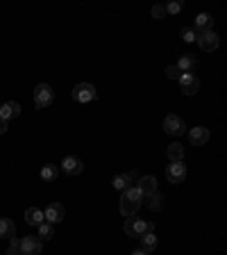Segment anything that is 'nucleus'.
<instances>
[{
  "label": "nucleus",
  "mask_w": 227,
  "mask_h": 255,
  "mask_svg": "<svg viewBox=\"0 0 227 255\" xmlns=\"http://www.w3.org/2000/svg\"><path fill=\"white\" fill-rule=\"evenodd\" d=\"M141 191L137 189V187H130V189H125L123 191V198H120V214L123 217H137V212H139V208H141Z\"/></svg>",
  "instance_id": "nucleus-1"
},
{
  "label": "nucleus",
  "mask_w": 227,
  "mask_h": 255,
  "mask_svg": "<svg viewBox=\"0 0 227 255\" xmlns=\"http://www.w3.org/2000/svg\"><path fill=\"white\" fill-rule=\"evenodd\" d=\"M123 230H125L127 237L141 239L145 232H152V223H148V221H141V219H137V217H127L125 225H123Z\"/></svg>",
  "instance_id": "nucleus-2"
},
{
  "label": "nucleus",
  "mask_w": 227,
  "mask_h": 255,
  "mask_svg": "<svg viewBox=\"0 0 227 255\" xmlns=\"http://www.w3.org/2000/svg\"><path fill=\"white\" fill-rule=\"evenodd\" d=\"M71 96H73V101H78V103H91V101H96V87L89 82H80L75 84Z\"/></svg>",
  "instance_id": "nucleus-3"
},
{
  "label": "nucleus",
  "mask_w": 227,
  "mask_h": 255,
  "mask_svg": "<svg viewBox=\"0 0 227 255\" xmlns=\"http://www.w3.org/2000/svg\"><path fill=\"white\" fill-rule=\"evenodd\" d=\"M53 101H55V91H53L50 84H39V87L34 89V105L39 107V109L48 107Z\"/></svg>",
  "instance_id": "nucleus-4"
},
{
  "label": "nucleus",
  "mask_w": 227,
  "mask_h": 255,
  "mask_svg": "<svg viewBox=\"0 0 227 255\" xmlns=\"http://www.w3.org/2000/svg\"><path fill=\"white\" fill-rule=\"evenodd\" d=\"M43 249V242L39 239V235H28L21 239V255H39Z\"/></svg>",
  "instance_id": "nucleus-5"
},
{
  "label": "nucleus",
  "mask_w": 227,
  "mask_h": 255,
  "mask_svg": "<svg viewBox=\"0 0 227 255\" xmlns=\"http://www.w3.org/2000/svg\"><path fill=\"white\" fill-rule=\"evenodd\" d=\"M164 130H166L170 137H179V135H184L186 132V125H184V121L179 119V116L168 114L166 119H164Z\"/></svg>",
  "instance_id": "nucleus-6"
},
{
  "label": "nucleus",
  "mask_w": 227,
  "mask_h": 255,
  "mask_svg": "<svg viewBox=\"0 0 227 255\" xmlns=\"http://www.w3.org/2000/svg\"><path fill=\"white\" fill-rule=\"evenodd\" d=\"M196 41H198V46L202 48L204 53H214L216 48H218V35H216L214 30H209V32H200V35L196 36Z\"/></svg>",
  "instance_id": "nucleus-7"
},
{
  "label": "nucleus",
  "mask_w": 227,
  "mask_h": 255,
  "mask_svg": "<svg viewBox=\"0 0 227 255\" xmlns=\"http://www.w3.org/2000/svg\"><path fill=\"white\" fill-rule=\"evenodd\" d=\"M64 217H66V210L61 203H50L46 208V212H43V219L48 223H59V221H64Z\"/></svg>",
  "instance_id": "nucleus-8"
},
{
  "label": "nucleus",
  "mask_w": 227,
  "mask_h": 255,
  "mask_svg": "<svg viewBox=\"0 0 227 255\" xmlns=\"http://www.w3.org/2000/svg\"><path fill=\"white\" fill-rule=\"evenodd\" d=\"M166 178H168V182H173V184L182 182V180L186 178V164H182V162H173V164H168Z\"/></svg>",
  "instance_id": "nucleus-9"
},
{
  "label": "nucleus",
  "mask_w": 227,
  "mask_h": 255,
  "mask_svg": "<svg viewBox=\"0 0 227 255\" xmlns=\"http://www.w3.org/2000/svg\"><path fill=\"white\" fill-rule=\"evenodd\" d=\"M179 87H182V91H184L186 96H196L198 89H200V82H198V77L193 75V73H182Z\"/></svg>",
  "instance_id": "nucleus-10"
},
{
  "label": "nucleus",
  "mask_w": 227,
  "mask_h": 255,
  "mask_svg": "<svg viewBox=\"0 0 227 255\" xmlns=\"http://www.w3.org/2000/svg\"><path fill=\"white\" fill-rule=\"evenodd\" d=\"M61 171L68 173V176H80V173L84 171V164H82V160L68 155V157H64V162H61Z\"/></svg>",
  "instance_id": "nucleus-11"
},
{
  "label": "nucleus",
  "mask_w": 227,
  "mask_h": 255,
  "mask_svg": "<svg viewBox=\"0 0 227 255\" xmlns=\"http://www.w3.org/2000/svg\"><path fill=\"white\" fill-rule=\"evenodd\" d=\"M189 142H191L193 146H204V144L209 142V130L202 128V125H198V128H193V130L189 132Z\"/></svg>",
  "instance_id": "nucleus-12"
},
{
  "label": "nucleus",
  "mask_w": 227,
  "mask_h": 255,
  "mask_svg": "<svg viewBox=\"0 0 227 255\" xmlns=\"http://www.w3.org/2000/svg\"><path fill=\"white\" fill-rule=\"evenodd\" d=\"M18 114H21V105H18V103H14V101H7L5 105L0 107V119H5V121L16 119Z\"/></svg>",
  "instance_id": "nucleus-13"
},
{
  "label": "nucleus",
  "mask_w": 227,
  "mask_h": 255,
  "mask_svg": "<svg viewBox=\"0 0 227 255\" xmlns=\"http://www.w3.org/2000/svg\"><path fill=\"white\" fill-rule=\"evenodd\" d=\"M137 189L141 191V196H150V194H155V191H157V180L152 178V176H143V178L139 180Z\"/></svg>",
  "instance_id": "nucleus-14"
},
{
  "label": "nucleus",
  "mask_w": 227,
  "mask_h": 255,
  "mask_svg": "<svg viewBox=\"0 0 227 255\" xmlns=\"http://www.w3.org/2000/svg\"><path fill=\"white\" fill-rule=\"evenodd\" d=\"M211 25H214V18L209 16V14H198L196 16V35H200V32H209Z\"/></svg>",
  "instance_id": "nucleus-15"
},
{
  "label": "nucleus",
  "mask_w": 227,
  "mask_h": 255,
  "mask_svg": "<svg viewBox=\"0 0 227 255\" xmlns=\"http://www.w3.org/2000/svg\"><path fill=\"white\" fill-rule=\"evenodd\" d=\"M177 69L179 73H193L196 71V57L193 55H182L177 62Z\"/></svg>",
  "instance_id": "nucleus-16"
},
{
  "label": "nucleus",
  "mask_w": 227,
  "mask_h": 255,
  "mask_svg": "<svg viewBox=\"0 0 227 255\" xmlns=\"http://www.w3.org/2000/svg\"><path fill=\"white\" fill-rule=\"evenodd\" d=\"M0 237L5 239L16 237V225H14L12 219H0Z\"/></svg>",
  "instance_id": "nucleus-17"
},
{
  "label": "nucleus",
  "mask_w": 227,
  "mask_h": 255,
  "mask_svg": "<svg viewBox=\"0 0 227 255\" xmlns=\"http://www.w3.org/2000/svg\"><path fill=\"white\" fill-rule=\"evenodd\" d=\"M25 221L30 225H41L46 219H43V212L39 208H30V210H25Z\"/></svg>",
  "instance_id": "nucleus-18"
},
{
  "label": "nucleus",
  "mask_w": 227,
  "mask_h": 255,
  "mask_svg": "<svg viewBox=\"0 0 227 255\" xmlns=\"http://www.w3.org/2000/svg\"><path fill=\"white\" fill-rule=\"evenodd\" d=\"M157 249V237L155 232H145L143 237H141V251H145V253H150V251Z\"/></svg>",
  "instance_id": "nucleus-19"
},
{
  "label": "nucleus",
  "mask_w": 227,
  "mask_h": 255,
  "mask_svg": "<svg viewBox=\"0 0 227 255\" xmlns=\"http://www.w3.org/2000/svg\"><path fill=\"white\" fill-rule=\"evenodd\" d=\"M166 153H168V157H170V162H182V157H184V146H182V144H170Z\"/></svg>",
  "instance_id": "nucleus-20"
},
{
  "label": "nucleus",
  "mask_w": 227,
  "mask_h": 255,
  "mask_svg": "<svg viewBox=\"0 0 227 255\" xmlns=\"http://www.w3.org/2000/svg\"><path fill=\"white\" fill-rule=\"evenodd\" d=\"M130 182H132V176H130V173H120V176H116V178H114V187H116V189H123V191L132 187Z\"/></svg>",
  "instance_id": "nucleus-21"
},
{
  "label": "nucleus",
  "mask_w": 227,
  "mask_h": 255,
  "mask_svg": "<svg viewBox=\"0 0 227 255\" xmlns=\"http://www.w3.org/2000/svg\"><path fill=\"white\" fill-rule=\"evenodd\" d=\"M39 228V239H53L55 237V228H53V223H48V221H43L41 225H36Z\"/></svg>",
  "instance_id": "nucleus-22"
},
{
  "label": "nucleus",
  "mask_w": 227,
  "mask_h": 255,
  "mask_svg": "<svg viewBox=\"0 0 227 255\" xmlns=\"http://www.w3.org/2000/svg\"><path fill=\"white\" fill-rule=\"evenodd\" d=\"M57 173H59V169L55 164H46L41 169V180H46V182H50V180H55L57 178Z\"/></svg>",
  "instance_id": "nucleus-23"
},
{
  "label": "nucleus",
  "mask_w": 227,
  "mask_h": 255,
  "mask_svg": "<svg viewBox=\"0 0 227 255\" xmlns=\"http://www.w3.org/2000/svg\"><path fill=\"white\" fill-rule=\"evenodd\" d=\"M7 255H21V239H16V237L9 239V251H7Z\"/></svg>",
  "instance_id": "nucleus-24"
},
{
  "label": "nucleus",
  "mask_w": 227,
  "mask_h": 255,
  "mask_svg": "<svg viewBox=\"0 0 227 255\" xmlns=\"http://www.w3.org/2000/svg\"><path fill=\"white\" fill-rule=\"evenodd\" d=\"M148 205L152 210H159V208H162V196H157V191H155V194H150L148 196Z\"/></svg>",
  "instance_id": "nucleus-25"
},
{
  "label": "nucleus",
  "mask_w": 227,
  "mask_h": 255,
  "mask_svg": "<svg viewBox=\"0 0 227 255\" xmlns=\"http://www.w3.org/2000/svg\"><path fill=\"white\" fill-rule=\"evenodd\" d=\"M196 30H193V28H184V30H182V39H184L186 43H193L196 41Z\"/></svg>",
  "instance_id": "nucleus-26"
},
{
  "label": "nucleus",
  "mask_w": 227,
  "mask_h": 255,
  "mask_svg": "<svg viewBox=\"0 0 227 255\" xmlns=\"http://www.w3.org/2000/svg\"><path fill=\"white\" fill-rule=\"evenodd\" d=\"M182 7H184V5H182L179 0H177V2H168V5H166V12H170V14H179V12H182Z\"/></svg>",
  "instance_id": "nucleus-27"
},
{
  "label": "nucleus",
  "mask_w": 227,
  "mask_h": 255,
  "mask_svg": "<svg viewBox=\"0 0 227 255\" xmlns=\"http://www.w3.org/2000/svg\"><path fill=\"white\" fill-rule=\"evenodd\" d=\"M166 75L170 77V80H179V77H182V73H179L177 66H168V69H166Z\"/></svg>",
  "instance_id": "nucleus-28"
},
{
  "label": "nucleus",
  "mask_w": 227,
  "mask_h": 255,
  "mask_svg": "<svg viewBox=\"0 0 227 255\" xmlns=\"http://www.w3.org/2000/svg\"><path fill=\"white\" fill-rule=\"evenodd\" d=\"M166 14V5H155L152 7V18H162Z\"/></svg>",
  "instance_id": "nucleus-29"
},
{
  "label": "nucleus",
  "mask_w": 227,
  "mask_h": 255,
  "mask_svg": "<svg viewBox=\"0 0 227 255\" xmlns=\"http://www.w3.org/2000/svg\"><path fill=\"white\" fill-rule=\"evenodd\" d=\"M5 132H7V121L0 119V135H5Z\"/></svg>",
  "instance_id": "nucleus-30"
},
{
  "label": "nucleus",
  "mask_w": 227,
  "mask_h": 255,
  "mask_svg": "<svg viewBox=\"0 0 227 255\" xmlns=\"http://www.w3.org/2000/svg\"><path fill=\"white\" fill-rule=\"evenodd\" d=\"M132 255H148V253H145V251H141V249H139V251H134V253H132Z\"/></svg>",
  "instance_id": "nucleus-31"
},
{
  "label": "nucleus",
  "mask_w": 227,
  "mask_h": 255,
  "mask_svg": "<svg viewBox=\"0 0 227 255\" xmlns=\"http://www.w3.org/2000/svg\"><path fill=\"white\" fill-rule=\"evenodd\" d=\"M0 219H2V217H0Z\"/></svg>",
  "instance_id": "nucleus-32"
}]
</instances>
